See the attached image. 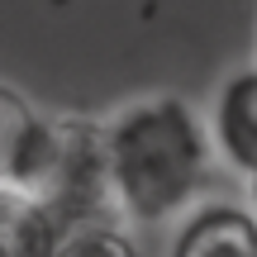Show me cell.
Instances as JSON below:
<instances>
[{"instance_id": "cell-1", "label": "cell", "mask_w": 257, "mask_h": 257, "mask_svg": "<svg viewBox=\"0 0 257 257\" xmlns=\"http://www.w3.org/2000/svg\"><path fill=\"white\" fill-rule=\"evenodd\" d=\"M105 128L114 210L128 224H176L200 205L214 167L210 124L181 95H138L114 110Z\"/></svg>"}, {"instance_id": "cell-2", "label": "cell", "mask_w": 257, "mask_h": 257, "mask_svg": "<svg viewBox=\"0 0 257 257\" xmlns=\"http://www.w3.org/2000/svg\"><path fill=\"white\" fill-rule=\"evenodd\" d=\"M38 200L67 224L76 219H119L105 167V128L95 119H57V162Z\"/></svg>"}, {"instance_id": "cell-3", "label": "cell", "mask_w": 257, "mask_h": 257, "mask_svg": "<svg viewBox=\"0 0 257 257\" xmlns=\"http://www.w3.org/2000/svg\"><path fill=\"white\" fill-rule=\"evenodd\" d=\"M210 143L229 172H238L243 181H257V62L233 72L219 86L210 110Z\"/></svg>"}, {"instance_id": "cell-4", "label": "cell", "mask_w": 257, "mask_h": 257, "mask_svg": "<svg viewBox=\"0 0 257 257\" xmlns=\"http://www.w3.org/2000/svg\"><path fill=\"white\" fill-rule=\"evenodd\" d=\"M167 257H257V214L229 200H205L176 219Z\"/></svg>"}, {"instance_id": "cell-5", "label": "cell", "mask_w": 257, "mask_h": 257, "mask_svg": "<svg viewBox=\"0 0 257 257\" xmlns=\"http://www.w3.org/2000/svg\"><path fill=\"white\" fill-rule=\"evenodd\" d=\"M48 257H138V248L119 219H76L62 224Z\"/></svg>"}, {"instance_id": "cell-6", "label": "cell", "mask_w": 257, "mask_h": 257, "mask_svg": "<svg viewBox=\"0 0 257 257\" xmlns=\"http://www.w3.org/2000/svg\"><path fill=\"white\" fill-rule=\"evenodd\" d=\"M34 119V105L24 100L19 91L0 86V186H5V162H10V148H15L19 128Z\"/></svg>"}, {"instance_id": "cell-7", "label": "cell", "mask_w": 257, "mask_h": 257, "mask_svg": "<svg viewBox=\"0 0 257 257\" xmlns=\"http://www.w3.org/2000/svg\"><path fill=\"white\" fill-rule=\"evenodd\" d=\"M0 257H15V248H10V238L0 233Z\"/></svg>"}, {"instance_id": "cell-8", "label": "cell", "mask_w": 257, "mask_h": 257, "mask_svg": "<svg viewBox=\"0 0 257 257\" xmlns=\"http://www.w3.org/2000/svg\"><path fill=\"white\" fill-rule=\"evenodd\" d=\"M248 186H252V205H248V210H252V214H257V181H248Z\"/></svg>"}]
</instances>
